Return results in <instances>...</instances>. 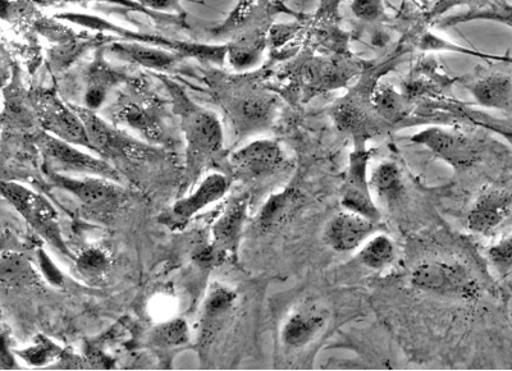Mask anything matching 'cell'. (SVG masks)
Wrapping results in <instances>:
<instances>
[{
  "label": "cell",
  "mask_w": 512,
  "mask_h": 371,
  "mask_svg": "<svg viewBox=\"0 0 512 371\" xmlns=\"http://www.w3.org/2000/svg\"><path fill=\"white\" fill-rule=\"evenodd\" d=\"M2 192L4 198L13 205V208L29 222L39 235L62 253L70 255L62 238L59 227L58 214L52 204L38 192L13 182H3Z\"/></svg>",
  "instance_id": "cell-3"
},
{
  "label": "cell",
  "mask_w": 512,
  "mask_h": 371,
  "mask_svg": "<svg viewBox=\"0 0 512 371\" xmlns=\"http://www.w3.org/2000/svg\"><path fill=\"white\" fill-rule=\"evenodd\" d=\"M2 338H3V340H2V368L3 369L13 368V366H15V360H13L11 352H9V354H8L7 340H6V336H4V333H3Z\"/></svg>",
  "instance_id": "cell-30"
},
{
  "label": "cell",
  "mask_w": 512,
  "mask_h": 371,
  "mask_svg": "<svg viewBox=\"0 0 512 371\" xmlns=\"http://www.w3.org/2000/svg\"><path fill=\"white\" fill-rule=\"evenodd\" d=\"M77 267L86 276L95 277L103 273L104 269L108 267V259L102 251L88 250L77 260Z\"/></svg>",
  "instance_id": "cell-27"
},
{
  "label": "cell",
  "mask_w": 512,
  "mask_h": 371,
  "mask_svg": "<svg viewBox=\"0 0 512 371\" xmlns=\"http://www.w3.org/2000/svg\"><path fill=\"white\" fill-rule=\"evenodd\" d=\"M411 141L427 148L455 171L473 167L480 158V146L470 137L441 127L427 128L411 137Z\"/></svg>",
  "instance_id": "cell-5"
},
{
  "label": "cell",
  "mask_w": 512,
  "mask_h": 371,
  "mask_svg": "<svg viewBox=\"0 0 512 371\" xmlns=\"http://www.w3.org/2000/svg\"><path fill=\"white\" fill-rule=\"evenodd\" d=\"M155 341L162 346H181L189 341V328L185 320L176 319L168 322L155 332Z\"/></svg>",
  "instance_id": "cell-24"
},
{
  "label": "cell",
  "mask_w": 512,
  "mask_h": 371,
  "mask_svg": "<svg viewBox=\"0 0 512 371\" xmlns=\"http://www.w3.org/2000/svg\"><path fill=\"white\" fill-rule=\"evenodd\" d=\"M352 9L359 18L374 20L382 13V3L381 0H355Z\"/></svg>",
  "instance_id": "cell-28"
},
{
  "label": "cell",
  "mask_w": 512,
  "mask_h": 371,
  "mask_svg": "<svg viewBox=\"0 0 512 371\" xmlns=\"http://www.w3.org/2000/svg\"><path fill=\"white\" fill-rule=\"evenodd\" d=\"M120 116L122 121L126 122L128 126L143 132V135L145 134L149 139L158 140L160 135H162L154 118L149 113L143 111V109L135 107V105H128V107L123 108Z\"/></svg>",
  "instance_id": "cell-23"
},
{
  "label": "cell",
  "mask_w": 512,
  "mask_h": 371,
  "mask_svg": "<svg viewBox=\"0 0 512 371\" xmlns=\"http://www.w3.org/2000/svg\"><path fill=\"white\" fill-rule=\"evenodd\" d=\"M498 12H500V15H498L497 18H501V20H505L512 24V8H500L498 9Z\"/></svg>",
  "instance_id": "cell-31"
},
{
  "label": "cell",
  "mask_w": 512,
  "mask_h": 371,
  "mask_svg": "<svg viewBox=\"0 0 512 371\" xmlns=\"http://www.w3.org/2000/svg\"><path fill=\"white\" fill-rule=\"evenodd\" d=\"M381 231V223L370 221L363 215L345 210L328 222L323 240L336 253H352L359 250L370 237Z\"/></svg>",
  "instance_id": "cell-8"
},
{
  "label": "cell",
  "mask_w": 512,
  "mask_h": 371,
  "mask_svg": "<svg viewBox=\"0 0 512 371\" xmlns=\"http://www.w3.org/2000/svg\"><path fill=\"white\" fill-rule=\"evenodd\" d=\"M489 263L500 274L512 272V235L504 238L487 251Z\"/></svg>",
  "instance_id": "cell-25"
},
{
  "label": "cell",
  "mask_w": 512,
  "mask_h": 371,
  "mask_svg": "<svg viewBox=\"0 0 512 371\" xmlns=\"http://www.w3.org/2000/svg\"><path fill=\"white\" fill-rule=\"evenodd\" d=\"M512 198L502 191L486 192L475 201L468 214V227L478 235H489L500 227L510 213Z\"/></svg>",
  "instance_id": "cell-12"
},
{
  "label": "cell",
  "mask_w": 512,
  "mask_h": 371,
  "mask_svg": "<svg viewBox=\"0 0 512 371\" xmlns=\"http://www.w3.org/2000/svg\"><path fill=\"white\" fill-rule=\"evenodd\" d=\"M34 105L41 126L50 135L73 145L91 148L88 132L76 109L68 108L57 95L40 91L34 96Z\"/></svg>",
  "instance_id": "cell-6"
},
{
  "label": "cell",
  "mask_w": 512,
  "mask_h": 371,
  "mask_svg": "<svg viewBox=\"0 0 512 371\" xmlns=\"http://www.w3.org/2000/svg\"><path fill=\"white\" fill-rule=\"evenodd\" d=\"M228 187H230V181L222 176V174H210L201 182V185L194 194L189 196V198L178 201L173 206V215L177 219H181V221H187V219L194 217L195 214H198L210 204L221 200L224 194H226Z\"/></svg>",
  "instance_id": "cell-13"
},
{
  "label": "cell",
  "mask_w": 512,
  "mask_h": 371,
  "mask_svg": "<svg viewBox=\"0 0 512 371\" xmlns=\"http://www.w3.org/2000/svg\"><path fill=\"white\" fill-rule=\"evenodd\" d=\"M246 210H248L246 201H236L216 223L214 238H216L219 249L223 251L236 249L242 226H244Z\"/></svg>",
  "instance_id": "cell-19"
},
{
  "label": "cell",
  "mask_w": 512,
  "mask_h": 371,
  "mask_svg": "<svg viewBox=\"0 0 512 371\" xmlns=\"http://www.w3.org/2000/svg\"><path fill=\"white\" fill-rule=\"evenodd\" d=\"M397 249L395 242L386 233L377 232L360 247L358 260L365 268L382 272L395 263Z\"/></svg>",
  "instance_id": "cell-18"
},
{
  "label": "cell",
  "mask_w": 512,
  "mask_h": 371,
  "mask_svg": "<svg viewBox=\"0 0 512 371\" xmlns=\"http://www.w3.org/2000/svg\"><path fill=\"white\" fill-rule=\"evenodd\" d=\"M286 154L277 141L256 140L231 157V166L237 176L246 180L271 177L286 166Z\"/></svg>",
  "instance_id": "cell-7"
},
{
  "label": "cell",
  "mask_w": 512,
  "mask_h": 371,
  "mask_svg": "<svg viewBox=\"0 0 512 371\" xmlns=\"http://www.w3.org/2000/svg\"><path fill=\"white\" fill-rule=\"evenodd\" d=\"M410 281L416 290L445 299L473 302L480 296L477 279L457 261H425L413 270Z\"/></svg>",
  "instance_id": "cell-1"
},
{
  "label": "cell",
  "mask_w": 512,
  "mask_h": 371,
  "mask_svg": "<svg viewBox=\"0 0 512 371\" xmlns=\"http://www.w3.org/2000/svg\"><path fill=\"white\" fill-rule=\"evenodd\" d=\"M276 105L271 95L249 93L236 100L232 105V114L235 122L244 130H258L271 122Z\"/></svg>",
  "instance_id": "cell-14"
},
{
  "label": "cell",
  "mask_w": 512,
  "mask_h": 371,
  "mask_svg": "<svg viewBox=\"0 0 512 371\" xmlns=\"http://www.w3.org/2000/svg\"><path fill=\"white\" fill-rule=\"evenodd\" d=\"M372 103L379 116L391 122L400 119L405 111L402 96L391 87H381V89L374 91Z\"/></svg>",
  "instance_id": "cell-22"
},
{
  "label": "cell",
  "mask_w": 512,
  "mask_h": 371,
  "mask_svg": "<svg viewBox=\"0 0 512 371\" xmlns=\"http://www.w3.org/2000/svg\"><path fill=\"white\" fill-rule=\"evenodd\" d=\"M329 313L318 304H305L288 316L281 331L283 345L290 350L309 346L327 327Z\"/></svg>",
  "instance_id": "cell-9"
},
{
  "label": "cell",
  "mask_w": 512,
  "mask_h": 371,
  "mask_svg": "<svg viewBox=\"0 0 512 371\" xmlns=\"http://www.w3.org/2000/svg\"><path fill=\"white\" fill-rule=\"evenodd\" d=\"M303 203L304 196L296 189L277 192L267 200V203L260 210V227L265 231H271V229L283 226L294 217Z\"/></svg>",
  "instance_id": "cell-15"
},
{
  "label": "cell",
  "mask_w": 512,
  "mask_h": 371,
  "mask_svg": "<svg viewBox=\"0 0 512 371\" xmlns=\"http://www.w3.org/2000/svg\"><path fill=\"white\" fill-rule=\"evenodd\" d=\"M370 189L374 199L382 201L383 204L392 205L401 199L404 194V177L401 169L391 160H384L373 169L370 174Z\"/></svg>",
  "instance_id": "cell-16"
},
{
  "label": "cell",
  "mask_w": 512,
  "mask_h": 371,
  "mask_svg": "<svg viewBox=\"0 0 512 371\" xmlns=\"http://www.w3.org/2000/svg\"><path fill=\"white\" fill-rule=\"evenodd\" d=\"M107 178H71L56 174L53 182L61 189L70 192L82 204L96 210L107 209L120 200L122 192L116 185L109 183Z\"/></svg>",
  "instance_id": "cell-11"
},
{
  "label": "cell",
  "mask_w": 512,
  "mask_h": 371,
  "mask_svg": "<svg viewBox=\"0 0 512 371\" xmlns=\"http://www.w3.org/2000/svg\"><path fill=\"white\" fill-rule=\"evenodd\" d=\"M369 160L370 151L365 150L363 146L350 153L341 187V205L351 213L382 223L381 209L378 208L370 189Z\"/></svg>",
  "instance_id": "cell-4"
},
{
  "label": "cell",
  "mask_w": 512,
  "mask_h": 371,
  "mask_svg": "<svg viewBox=\"0 0 512 371\" xmlns=\"http://www.w3.org/2000/svg\"><path fill=\"white\" fill-rule=\"evenodd\" d=\"M39 263L41 270H43L44 277L47 278L50 283H53L54 286L63 285V274L61 270L56 267V264L50 260L49 256L45 254L44 251H40L39 253Z\"/></svg>",
  "instance_id": "cell-29"
},
{
  "label": "cell",
  "mask_w": 512,
  "mask_h": 371,
  "mask_svg": "<svg viewBox=\"0 0 512 371\" xmlns=\"http://www.w3.org/2000/svg\"><path fill=\"white\" fill-rule=\"evenodd\" d=\"M16 354L31 366H45L62 355V347L47 337L39 336L31 346L17 351Z\"/></svg>",
  "instance_id": "cell-21"
},
{
  "label": "cell",
  "mask_w": 512,
  "mask_h": 371,
  "mask_svg": "<svg viewBox=\"0 0 512 371\" xmlns=\"http://www.w3.org/2000/svg\"><path fill=\"white\" fill-rule=\"evenodd\" d=\"M235 300V293L227 290V288L218 287L210 293L207 302H205V314L210 318H217V316L230 310Z\"/></svg>",
  "instance_id": "cell-26"
},
{
  "label": "cell",
  "mask_w": 512,
  "mask_h": 371,
  "mask_svg": "<svg viewBox=\"0 0 512 371\" xmlns=\"http://www.w3.org/2000/svg\"><path fill=\"white\" fill-rule=\"evenodd\" d=\"M472 94L482 107L505 109L512 98V82L504 75H489L473 85Z\"/></svg>",
  "instance_id": "cell-17"
},
{
  "label": "cell",
  "mask_w": 512,
  "mask_h": 371,
  "mask_svg": "<svg viewBox=\"0 0 512 371\" xmlns=\"http://www.w3.org/2000/svg\"><path fill=\"white\" fill-rule=\"evenodd\" d=\"M41 145H43V149L45 154L48 155V158L52 159L53 163H57L63 168L95 174V176L107 178V180H120L116 169L109 166L107 162L91 157L89 154L82 153L75 145L58 139L56 136H43Z\"/></svg>",
  "instance_id": "cell-10"
},
{
  "label": "cell",
  "mask_w": 512,
  "mask_h": 371,
  "mask_svg": "<svg viewBox=\"0 0 512 371\" xmlns=\"http://www.w3.org/2000/svg\"><path fill=\"white\" fill-rule=\"evenodd\" d=\"M112 50L114 54L126 61L143 64L150 68H167L176 61V57L172 54L140 47V45L114 44Z\"/></svg>",
  "instance_id": "cell-20"
},
{
  "label": "cell",
  "mask_w": 512,
  "mask_h": 371,
  "mask_svg": "<svg viewBox=\"0 0 512 371\" xmlns=\"http://www.w3.org/2000/svg\"><path fill=\"white\" fill-rule=\"evenodd\" d=\"M171 87L173 98L178 104V112L182 117L187 153L191 164H199L217 154L223 146V130L216 114L190 102L187 96Z\"/></svg>",
  "instance_id": "cell-2"
}]
</instances>
